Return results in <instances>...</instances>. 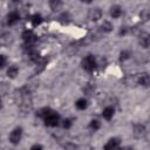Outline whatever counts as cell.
I'll return each instance as SVG.
<instances>
[{"instance_id":"5bb4252c","label":"cell","mask_w":150,"mask_h":150,"mask_svg":"<svg viewBox=\"0 0 150 150\" xmlns=\"http://www.w3.org/2000/svg\"><path fill=\"white\" fill-rule=\"evenodd\" d=\"M0 41H1V45L2 46H9V43L13 42V36H12V34L9 32H4L1 34Z\"/></svg>"},{"instance_id":"7a4b0ae2","label":"cell","mask_w":150,"mask_h":150,"mask_svg":"<svg viewBox=\"0 0 150 150\" xmlns=\"http://www.w3.org/2000/svg\"><path fill=\"white\" fill-rule=\"evenodd\" d=\"M43 122H45V125H46V127L55 128V127H57L59 123L61 122V116H60V114H57L56 111L52 110V111L43 118Z\"/></svg>"},{"instance_id":"ffe728a7","label":"cell","mask_w":150,"mask_h":150,"mask_svg":"<svg viewBox=\"0 0 150 150\" xmlns=\"http://www.w3.org/2000/svg\"><path fill=\"white\" fill-rule=\"evenodd\" d=\"M70 15H69V13L68 12H63V13H61L60 14V16H59V21L62 23V25H68L69 22H70Z\"/></svg>"},{"instance_id":"d4e9b609","label":"cell","mask_w":150,"mask_h":150,"mask_svg":"<svg viewBox=\"0 0 150 150\" xmlns=\"http://www.w3.org/2000/svg\"><path fill=\"white\" fill-rule=\"evenodd\" d=\"M6 63H7V59H6V55L1 54L0 55V68L4 69L6 67Z\"/></svg>"},{"instance_id":"44dd1931","label":"cell","mask_w":150,"mask_h":150,"mask_svg":"<svg viewBox=\"0 0 150 150\" xmlns=\"http://www.w3.org/2000/svg\"><path fill=\"white\" fill-rule=\"evenodd\" d=\"M50 111H52V109H50L49 107H43V108H41V109H39V110L36 111V116L43 120Z\"/></svg>"},{"instance_id":"603a6c76","label":"cell","mask_w":150,"mask_h":150,"mask_svg":"<svg viewBox=\"0 0 150 150\" xmlns=\"http://www.w3.org/2000/svg\"><path fill=\"white\" fill-rule=\"evenodd\" d=\"M130 56H131V53L129 50H127V49H123L120 53V61L121 62H125V61H128L130 59Z\"/></svg>"},{"instance_id":"277c9868","label":"cell","mask_w":150,"mask_h":150,"mask_svg":"<svg viewBox=\"0 0 150 150\" xmlns=\"http://www.w3.org/2000/svg\"><path fill=\"white\" fill-rule=\"evenodd\" d=\"M137 41H138V45L142 48H144V49L149 48L150 47V33H148V32L139 33V35L137 38Z\"/></svg>"},{"instance_id":"f1b7e54d","label":"cell","mask_w":150,"mask_h":150,"mask_svg":"<svg viewBox=\"0 0 150 150\" xmlns=\"http://www.w3.org/2000/svg\"><path fill=\"white\" fill-rule=\"evenodd\" d=\"M81 2H84V4H91L93 2V0H80Z\"/></svg>"},{"instance_id":"5b68a950","label":"cell","mask_w":150,"mask_h":150,"mask_svg":"<svg viewBox=\"0 0 150 150\" xmlns=\"http://www.w3.org/2000/svg\"><path fill=\"white\" fill-rule=\"evenodd\" d=\"M88 19L91 22H97L98 20L102 19V11L98 7H93L88 11Z\"/></svg>"},{"instance_id":"4fadbf2b","label":"cell","mask_w":150,"mask_h":150,"mask_svg":"<svg viewBox=\"0 0 150 150\" xmlns=\"http://www.w3.org/2000/svg\"><path fill=\"white\" fill-rule=\"evenodd\" d=\"M114 115H115V108L111 105H108L102 110V117L105 121H110L114 117Z\"/></svg>"},{"instance_id":"e0dca14e","label":"cell","mask_w":150,"mask_h":150,"mask_svg":"<svg viewBox=\"0 0 150 150\" xmlns=\"http://www.w3.org/2000/svg\"><path fill=\"white\" fill-rule=\"evenodd\" d=\"M42 21H43V18H42V15L39 14V13H35V14H33V15L30 16V23H32L33 27H36V26L41 25Z\"/></svg>"},{"instance_id":"4316f807","label":"cell","mask_w":150,"mask_h":150,"mask_svg":"<svg viewBox=\"0 0 150 150\" xmlns=\"http://www.w3.org/2000/svg\"><path fill=\"white\" fill-rule=\"evenodd\" d=\"M41 149H43V145L41 144H33L30 146V150H41Z\"/></svg>"},{"instance_id":"7402d4cb","label":"cell","mask_w":150,"mask_h":150,"mask_svg":"<svg viewBox=\"0 0 150 150\" xmlns=\"http://www.w3.org/2000/svg\"><path fill=\"white\" fill-rule=\"evenodd\" d=\"M88 128L91 130V131H97L100 128H101V122L98 121V120H91L90 122H89V124H88Z\"/></svg>"},{"instance_id":"f546056e","label":"cell","mask_w":150,"mask_h":150,"mask_svg":"<svg viewBox=\"0 0 150 150\" xmlns=\"http://www.w3.org/2000/svg\"><path fill=\"white\" fill-rule=\"evenodd\" d=\"M13 2H18V1H20V0H12Z\"/></svg>"},{"instance_id":"cb8c5ba5","label":"cell","mask_w":150,"mask_h":150,"mask_svg":"<svg viewBox=\"0 0 150 150\" xmlns=\"http://www.w3.org/2000/svg\"><path fill=\"white\" fill-rule=\"evenodd\" d=\"M61 123H62V128H63V129H66V130L70 129V128H71V125H73V122H71V120H70V118H63Z\"/></svg>"},{"instance_id":"484cf974","label":"cell","mask_w":150,"mask_h":150,"mask_svg":"<svg viewBox=\"0 0 150 150\" xmlns=\"http://www.w3.org/2000/svg\"><path fill=\"white\" fill-rule=\"evenodd\" d=\"M128 32H129L128 27H121V29H120L118 34H120V36H125V35L128 34Z\"/></svg>"},{"instance_id":"8fae6325","label":"cell","mask_w":150,"mask_h":150,"mask_svg":"<svg viewBox=\"0 0 150 150\" xmlns=\"http://www.w3.org/2000/svg\"><path fill=\"white\" fill-rule=\"evenodd\" d=\"M48 6H49V8H50L52 12L57 13V12H60L62 9L63 1L62 0H49L48 1Z\"/></svg>"},{"instance_id":"9c48e42d","label":"cell","mask_w":150,"mask_h":150,"mask_svg":"<svg viewBox=\"0 0 150 150\" xmlns=\"http://www.w3.org/2000/svg\"><path fill=\"white\" fill-rule=\"evenodd\" d=\"M121 146V139L117 137H111L108 139V142L104 144V149L107 150H111V149H117Z\"/></svg>"},{"instance_id":"3957f363","label":"cell","mask_w":150,"mask_h":150,"mask_svg":"<svg viewBox=\"0 0 150 150\" xmlns=\"http://www.w3.org/2000/svg\"><path fill=\"white\" fill-rule=\"evenodd\" d=\"M22 135H23V129L21 127H16L11 131V134L8 136V141L13 145H18L22 139Z\"/></svg>"},{"instance_id":"ac0fdd59","label":"cell","mask_w":150,"mask_h":150,"mask_svg":"<svg viewBox=\"0 0 150 150\" xmlns=\"http://www.w3.org/2000/svg\"><path fill=\"white\" fill-rule=\"evenodd\" d=\"M100 29H101V32H103V33H110L112 29H114V26H112V23L110 22V21H103L102 23H101V26H100Z\"/></svg>"},{"instance_id":"d6986e66","label":"cell","mask_w":150,"mask_h":150,"mask_svg":"<svg viewBox=\"0 0 150 150\" xmlns=\"http://www.w3.org/2000/svg\"><path fill=\"white\" fill-rule=\"evenodd\" d=\"M139 19H141L142 22H148V21H150V9H146V8L142 9V11L139 12Z\"/></svg>"},{"instance_id":"ba28073f","label":"cell","mask_w":150,"mask_h":150,"mask_svg":"<svg viewBox=\"0 0 150 150\" xmlns=\"http://www.w3.org/2000/svg\"><path fill=\"white\" fill-rule=\"evenodd\" d=\"M145 127H144V124H141V123H136V124H134V127H132V134H134V136L136 137V138H141V137H143L144 135H145Z\"/></svg>"},{"instance_id":"8992f818","label":"cell","mask_w":150,"mask_h":150,"mask_svg":"<svg viewBox=\"0 0 150 150\" xmlns=\"http://www.w3.org/2000/svg\"><path fill=\"white\" fill-rule=\"evenodd\" d=\"M21 38L25 41V43H34L38 40V36L32 29H25L21 34Z\"/></svg>"},{"instance_id":"30bf717a","label":"cell","mask_w":150,"mask_h":150,"mask_svg":"<svg viewBox=\"0 0 150 150\" xmlns=\"http://www.w3.org/2000/svg\"><path fill=\"white\" fill-rule=\"evenodd\" d=\"M137 83L144 88L150 87V75L148 73H142L138 77H137Z\"/></svg>"},{"instance_id":"83f0119b","label":"cell","mask_w":150,"mask_h":150,"mask_svg":"<svg viewBox=\"0 0 150 150\" xmlns=\"http://www.w3.org/2000/svg\"><path fill=\"white\" fill-rule=\"evenodd\" d=\"M63 148H66V149H69V148L75 149V148H77V145H76V144H71V143H67V144L63 145Z\"/></svg>"},{"instance_id":"52a82bcc","label":"cell","mask_w":150,"mask_h":150,"mask_svg":"<svg viewBox=\"0 0 150 150\" xmlns=\"http://www.w3.org/2000/svg\"><path fill=\"white\" fill-rule=\"evenodd\" d=\"M19 20H20V14L16 11L9 12L7 14V16H6V23H7V26H14L16 22H19Z\"/></svg>"},{"instance_id":"9a60e30c","label":"cell","mask_w":150,"mask_h":150,"mask_svg":"<svg viewBox=\"0 0 150 150\" xmlns=\"http://www.w3.org/2000/svg\"><path fill=\"white\" fill-rule=\"evenodd\" d=\"M18 74H19V68H18L15 64L9 66V67L7 68V70H6V75H7V77L11 79V80L15 79V77L18 76Z\"/></svg>"},{"instance_id":"6da1fadb","label":"cell","mask_w":150,"mask_h":150,"mask_svg":"<svg viewBox=\"0 0 150 150\" xmlns=\"http://www.w3.org/2000/svg\"><path fill=\"white\" fill-rule=\"evenodd\" d=\"M81 67H82L83 70H86L88 73L94 71L95 68L97 67V60H96V57L94 55H91V54L84 56L82 59V61H81Z\"/></svg>"},{"instance_id":"2e32d148","label":"cell","mask_w":150,"mask_h":150,"mask_svg":"<svg viewBox=\"0 0 150 150\" xmlns=\"http://www.w3.org/2000/svg\"><path fill=\"white\" fill-rule=\"evenodd\" d=\"M75 107L79 110H86L88 108V100L84 97H80L75 101Z\"/></svg>"},{"instance_id":"7c38bea8","label":"cell","mask_w":150,"mask_h":150,"mask_svg":"<svg viewBox=\"0 0 150 150\" xmlns=\"http://www.w3.org/2000/svg\"><path fill=\"white\" fill-rule=\"evenodd\" d=\"M109 14L112 19H118L122 14H123V11H122V7L120 5H114L110 7L109 9Z\"/></svg>"}]
</instances>
